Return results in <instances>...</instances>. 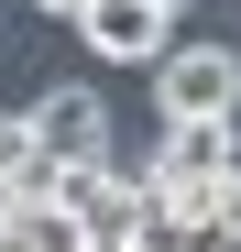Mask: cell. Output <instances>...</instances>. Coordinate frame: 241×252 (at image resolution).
<instances>
[{
  "mask_svg": "<svg viewBox=\"0 0 241 252\" xmlns=\"http://www.w3.org/2000/svg\"><path fill=\"white\" fill-rule=\"evenodd\" d=\"M153 110L165 121H241V55L219 44H176L165 33V55H153Z\"/></svg>",
  "mask_w": 241,
  "mask_h": 252,
  "instance_id": "obj_1",
  "label": "cell"
},
{
  "mask_svg": "<svg viewBox=\"0 0 241 252\" xmlns=\"http://www.w3.org/2000/svg\"><path fill=\"white\" fill-rule=\"evenodd\" d=\"M241 176V121H165L143 187H230Z\"/></svg>",
  "mask_w": 241,
  "mask_h": 252,
  "instance_id": "obj_2",
  "label": "cell"
},
{
  "mask_svg": "<svg viewBox=\"0 0 241 252\" xmlns=\"http://www.w3.org/2000/svg\"><path fill=\"white\" fill-rule=\"evenodd\" d=\"M22 121H33V154H44V164H99V154H110V99L77 88V77H66V88H44Z\"/></svg>",
  "mask_w": 241,
  "mask_h": 252,
  "instance_id": "obj_3",
  "label": "cell"
},
{
  "mask_svg": "<svg viewBox=\"0 0 241 252\" xmlns=\"http://www.w3.org/2000/svg\"><path fill=\"white\" fill-rule=\"evenodd\" d=\"M165 33H176V11H153V0H88V11H77V44L99 66H153Z\"/></svg>",
  "mask_w": 241,
  "mask_h": 252,
  "instance_id": "obj_4",
  "label": "cell"
},
{
  "mask_svg": "<svg viewBox=\"0 0 241 252\" xmlns=\"http://www.w3.org/2000/svg\"><path fill=\"white\" fill-rule=\"evenodd\" d=\"M219 230H230V252H241V187H230V208H219Z\"/></svg>",
  "mask_w": 241,
  "mask_h": 252,
  "instance_id": "obj_5",
  "label": "cell"
},
{
  "mask_svg": "<svg viewBox=\"0 0 241 252\" xmlns=\"http://www.w3.org/2000/svg\"><path fill=\"white\" fill-rule=\"evenodd\" d=\"M0 252H33V241H22V220H0Z\"/></svg>",
  "mask_w": 241,
  "mask_h": 252,
  "instance_id": "obj_6",
  "label": "cell"
},
{
  "mask_svg": "<svg viewBox=\"0 0 241 252\" xmlns=\"http://www.w3.org/2000/svg\"><path fill=\"white\" fill-rule=\"evenodd\" d=\"M33 11H66V22H77V11H88V0H33Z\"/></svg>",
  "mask_w": 241,
  "mask_h": 252,
  "instance_id": "obj_7",
  "label": "cell"
},
{
  "mask_svg": "<svg viewBox=\"0 0 241 252\" xmlns=\"http://www.w3.org/2000/svg\"><path fill=\"white\" fill-rule=\"evenodd\" d=\"M153 11H197V0H153Z\"/></svg>",
  "mask_w": 241,
  "mask_h": 252,
  "instance_id": "obj_8",
  "label": "cell"
}]
</instances>
